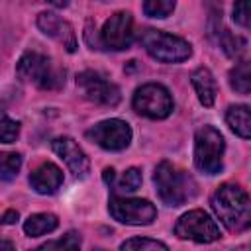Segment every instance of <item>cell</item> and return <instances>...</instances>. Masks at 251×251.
<instances>
[{"label":"cell","instance_id":"ffe728a7","mask_svg":"<svg viewBox=\"0 0 251 251\" xmlns=\"http://www.w3.org/2000/svg\"><path fill=\"white\" fill-rule=\"evenodd\" d=\"M120 249H131V251H155V249H161V251H169V245L163 243V241H157V239H149V237H131V239H126Z\"/></svg>","mask_w":251,"mask_h":251},{"label":"cell","instance_id":"e0dca14e","mask_svg":"<svg viewBox=\"0 0 251 251\" xmlns=\"http://www.w3.org/2000/svg\"><path fill=\"white\" fill-rule=\"evenodd\" d=\"M226 122L235 135L243 139H251V108L243 104L229 106L226 112Z\"/></svg>","mask_w":251,"mask_h":251},{"label":"cell","instance_id":"7402d4cb","mask_svg":"<svg viewBox=\"0 0 251 251\" xmlns=\"http://www.w3.org/2000/svg\"><path fill=\"white\" fill-rule=\"evenodd\" d=\"M22 167V155L20 153H4L0 163V176L2 180H12Z\"/></svg>","mask_w":251,"mask_h":251},{"label":"cell","instance_id":"cb8c5ba5","mask_svg":"<svg viewBox=\"0 0 251 251\" xmlns=\"http://www.w3.org/2000/svg\"><path fill=\"white\" fill-rule=\"evenodd\" d=\"M233 22L245 29H251V0L233 2Z\"/></svg>","mask_w":251,"mask_h":251},{"label":"cell","instance_id":"7a4b0ae2","mask_svg":"<svg viewBox=\"0 0 251 251\" xmlns=\"http://www.w3.org/2000/svg\"><path fill=\"white\" fill-rule=\"evenodd\" d=\"M153 182L157 186L159 198L173 208L182 206L196 194V182L192 180V176L169 161H161L155 167Z\"/></svg>","mask_w":251,"mask_h":251},{"label":"cell","instance_id":"30bf717a","mask_svg":"<svg viewBox=\"0 0 251 251\" xmlns=\"http://www.w3.org/2000/svg\"><path fill=\"white\" fill-rule=\"evenodd\" d=\"M76 86L80 88L82 96L94 104L116 106L122 98L120 88L94 71H82L80 75H76Z\"/></svg>","mask_w":251,"mask_h":251},{"label":"cell","instance_id":"5b68a950","mask_svg":"<svg viewBox=\"0 0 251 251\" xmlns=\"http://www.w3.org/2000/svg\"><path fill=\"white\" fill-rule=\"evenodd\" d=\"M224 135L214 126H202L194 135V165L204 175H218L224 167Z\"/></svg>","mask_w":251,"mask_h":251},{"label":"cell","instance_id":"52a82bcc","mask_svg":"<svg viewBox=\"0 0 251 251\" xmlns=\"http://www.w3.org/2000/svg\"><path fill=\"white\" fill-rule=\"evenodd\" d=\"M110 216L127 226H149L157 218V208L143 198H124L112 196L108 202Z\"/></svg>","mask_w":251,"mask_h":251},{"label":"cell","instance_id":"277c9868","mask_svg":"<svg viewBox=\"0 0 251 251\" xmlns=\"http://www.w3.org/2000/svg\"><path fill=\"white\" fill-rule=\"evenodd\" d=\"M139 43L153 59L161 63H182L192 55V47L186 39L153 27L141 31Z\"/></svg>","mask_w":251,"mask_h":251},{"label":"cell","instance_id":"4fadbf2b","mask_svg":"<svg viewBox=\"0 0 251 251\" xmlns=\"http://www.w3.org/2000/svg\"><path fill=\"white\" fill-rule=\"evenodd\" d=\"M53 151L65 161V165L69 167V171L76 178H86L88 176V173H90V159L78 147V143L75 139L65 137V135L53 139Z\"/></svg>","mask_w":251,"mask_h":251},{"label":"cell","instance_id":"3957f363","mask_svg":"<svg viewBox=\"0 0 251 251\" xmlns=\"http://www.w3.org/2000/svg\"><path fill=\"white\" fill-rule=\"evenodd\" d=\"M16 73L22 80L35 84L41 90H57L65 84V71L59 69L47 55L27 51L20 57Z\"/></svg>","mask_w":251,"mask_h":251},{"label":"cell","instance_id":"83f0119b","mask_svg":"<svg viewBox=\"0 0 251 251\" xmlns=\"http://www.w3.org/2000/svg\"><path fill=\"white\" fill-rule=\"evenodd\" d=\"M114 169H104V175H102V178H104V182L106 184H112L114 182Z\"/></svg>","mask_w":251,"mask_h":251},{"label":"cell","instance_id":"44dd1931","mask_svg":"<svg viewBox=\"0 0 251 251\" xmlns=\"http://www.w3.org/2000/svg\"><path fill=\"white\" fill-rule=\"evenodd\" d=\"M175 6V0H143V12L149 18H167L173 14Z\"/></svg>","mask_w":251,"mask_h":251},{"label":"cell","instance_id":"f1b7e54d","mask_svg":"<svg viewBox=\"0 0 251 251\" xmlns=\"http://www.w3.org/2000/svg\"><path fill=\"white\" fill-rule=\"evenodd\" d=\"M43 2H47V4H51L55 8H67L69 6V0H43Z\"/></svg>","mask_w":251,"mask_h":251},{"label":"cell","instance_id":"8992f818","mask_svg":"<svg viewBox=\"0 0 251 251\" xmlns=\"http://www.w3.org/2000/svg\"><path fill=\"white\" fill-rule=\"evenodd\" d=\"M133 110L145 118L151 120H165L167 116H171L175 102L171 92L157 82H147L143 86H139L133 94Z\"/></svg>","mask_w":251,"mask_h":251},{"label":"cell","instance_id":"f546056e","mask_svg":"<svg viewBox=\"0 0 251 251\" xmlns=\"http://www.w3.org/2000/svg\"><path fill=\"white\" fill-rule=\"evenodd\" d=\"M2 249H14V245L12 243H8V241H2V245H0Z\"/></svg>","mask_w":251,"mask_h":251},{"label":"cell","instance_id":"603a6c76","mask_svg":"<svg viewBox=\"0 0 251 251\" xmlns=\"http://www.w3.org/2000/svg\"><path fill=\"white\" fill-rule=\"evenodd\" d=\"M139 186H141V171L135 167H129L118 180L116 190L118 192H135Z\"/></svg>","mask_w":251,"mask_h":251},{"label":"cell","instance_id":"7c38bea8","mask_svg":"<svg viewBox=\"0 0 251 251\" xmlns=\"http://www.w3.org/2000/svg\"><path fill=\"white\" fill-rule=\"evenodd\" d=\"M208 31H210V37L216 39V43L222 47V51L227 57L237 59L245 51V39L231 33L227 27H224V24H222V6H216L214 10H210Z\"/></svg>","mask_w":251,"mask_h":251},{"label":"cell","instance_id":"d6986e66","mask_svg":"<svg viewBox=\"0 0 251 251\" xmlns=\"http://www.w3.org/2000/svg\"><path fill=\"white\" fill-rule=\"evenodd\" d=\"M229 86L237 94H251V61H241L229 71Z\"/></svg>","mask_w":251,"mask_h":251},{"label":"cell","instance_id":"d4e9b609","mask_svg":"<svg viewBox=\"0 0 251 251\" xmlns=\"http://www.w3.org/2000/svg\"><path fill=\"white\" fill-rule=\"evenodd\" d=\"M78 247H80V235L76 231H69L57 241H47L39 245V249H78Z\"/></svg>","mask_w":251,"mask_h":251},{"label":"cell","instance_id":"4316f807","mask_svg":"<svg viewBox=\"0 0 251 251\" xmlns=\"http://www.w3.org/2000/svg\"><path fill=\"white\" fill-rule=\"evenodd\" d=\"M18 212L16 210H8V212H4V216H2V224H14V222H18Z\"/></svg>","mask_w":251,"mask_h":251},{"label":"cell","instance_id":"5bb4252c","mask_svg":"<svg viewBox=\"0 0 251 251\" xmlns=\"http://www.w3.org/2000/svg\"><path fill=\"white\" fill-rule=\"evenodd\" d=\"M37 27L45 35H49L55 41H59L69 53H75L76 51V35H75L73 25L67 20L59 18L53 12H41L37 16Z\"/></svg>","mask_w":251,"mask_h":251},{"label":"cell","instance_id":"ac0fdd59","mask_svg":"<svg viewBox=\"0 0 251 251\" xmlns=\"http://www.w3.org/2000/svg\"><path fill=\"white\" fill-rule=\"evenodd\" d=\"M57 226H59V220H57L55 214L41 212V214H31V216L24 222V231H25V235H29V237H39V235L51 233Z\"/></svg>","mask_w":251,"mask_h":251},{"label":"cell","instance_id":"2e32d148","mask_svg":"<svg viewBox=\"0 0 251 251\" xmlns=\"http://www.w3.org/2000/svg\"><path fill=\"white\" fill-rule=\"evenodd\" d=\"M192 86H194L202 106H206V108L214 106L216 94H218V84H216V78L210 73V69H206V67L196 69L192 75Z\"/></svg>","mask_w":251,"mask_h":251},{"label":"cell","instance_id":"ba28073f","mask_svg":"<svg viewBox=\"0 0 251 251\" xmlns=\"http://www.w3.org/2000/svg\"><path fill=\"white\" fill-rule=\"evenodd\" d=\"M175 235L178 239H192L196 243H212L220 239L218 224L204 210H190L182 214L175 226Z\"/></svg>","mask_w":251,"mask_h":251},{"label":"cell","instance_id":"6da1fadb","mask_svg":"<svg viewBox=\"0 0 251 251\" xmlns=\"http://www.w3.org/2000/svg\"><path fill=\"white\" fill-rule=\"evenodd\" d=\"M212 208L229 231L239 233L251 227V198L241 186L222 184L212 196Z\"/></svg>","mask_w":251,"mask_h":251},{"label":"cell","instance_id":"484cf974","mask_svg":"<svg viewBox=\"0 0 251 251\" xmlns=\"http://www.w3.org/2000/svg\"><path fill=\"white\" fill-rule=\"evenodd\" d=\"M18 135H20V122L2 114V122H0V139H2V143H14Z\"/></svg>","mask_w":251,"mask_h":251},{"label":"cell","instance_id":"9c48e42d","mask_svg":"<svg viewBox=\"0 0 251 251\" xmlns=\"http://www.w3.org/2000/svg\"><path fill=\"white\" fill-rule=\"evenodd\" d=\"M86 137L106 151H124L131 143V127L127 122L112 118L92 126L86 131Z\"/></svg>","mask_w":251,"mask_h":251},{"label":"cell","instance_id":"9a60e30c","mask_svg":"<svg viewBox=\"0 0 251 251\" xmlns=\"http://www.w3.org/2000/svg\"><path fill=\"white\" fill-rule=\"evenodd\" d=\"M29 184L37 194H55L63 184V173L55 163H41L29 175Z\"/></svg>","mask_w":251,"mask_h":251},{"label":"cell","instance_id":"8fae6325","mask_svg":"<svg viewBox=\"0 0 251 251\" xmlns=\"http://www.w3.org/2000/svg\"><path fill=\"white\" fill-rule=\"evenodd\" d=\"M102 47L114 49V51H124L131 45L133 41V18L129 12H116L110 16L100 31Z\"/></svg>","mask_w":251,"mask_h":251}]
</instances>
